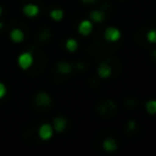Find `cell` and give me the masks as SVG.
Instances as JSON below:
<instances>
[{"label": "cell", "instance_id": "obj_1", "mask_svg": "<svg viewBox=\"0 0 156 156\" xmlns=\"http://www.w3.org/2000/svg\"><path fill=\"white\" fill-rule=\"evenodd\" d=\"M17 63L22 69L29 68L33 63V55L30 52H22L17 58Z\"/></svg>", "mask_w": 156, "mask_h": 156}, {"label": "cell", "instance_id": "obj_2", "mask_svg": "<svg viewBox=\"0 0 156 156\" xmlns=\"http://www.w3.org/2000/svg\"><path fill=\"white\" fill-rule=\"evenodd\" d=\"M104 37L107 41H117L119 40L121 38V30L116 27H107L105 29V33H104Z\"/></svg>", "mask_w": 156, "mask_h": 156}, {"label": "cell", "instance_id": "obj_3", "mask_svg": "<svg viewBox=\"0 0 156 156\" xmlns=\"http://www.w3.org/2000/svg\"><path fill=\"white\" fill-rule=\"evenodd\" d=\"M34 100H35V104H37L38 106H40V107H48V106L51 105V98H50V95H49L48 93H45V91L38 93V94L35 95Z\"/></svg>", "mask_w": 156, "mask_h": 156}, {"label": "cell", "instance_id": "obj_4", "mask_svg": "<svg viewBox=\"0 0 156 156\" xmlns=\"http://www.w3.org/2000/svg\"><path fill=\"white\" fill-rule=\"evenodd\" d=\"M52 133H54V128H52V126H50L49 123L41 124V126L39 127V130H38L39 138H40L41 140H49V139H51Z\"/></svg>", "mask_w": 156, "mask_h": 156}, {"label": "cell", "instance_id": "obj_5", "mask_svg": "<svg viewBox=\"0 0 156 156\" xmlns=\"http://www.w3.org/2000/svg\"><path fill=\"white\" fill-rule=\"evenodd\" d=\"M91 30H93V23L89 21V20H83L80 23H79V26H78V32H79V34H82V35H89L90 33H91Z\"/></svg>", "mask_w": 156, "mask_h": 156}, {"label": "cell", "instance_id": "obj_6", "mask_svg": "<svg viewBox=\"0 0 156 156\" xmlns=\"http://www.w3.org/2000/svg\"><path fill=\"white\" fill-rule=\"evenodd\" d=\"M66 126H67V119H66L63 116H57V117L54 119V127H52V128H54L57 133L63 132L65 128H66Z\"/></svg>", "mask_w": 156, "mask_h": 156}, {"label": "cell", "instance_id": "obj_7", "mask_svg": "<svg viewBox=\"0 0 156 156\" xmlns=\"http://www.w3.org/2000/svg\"><path fill=\"white\" fill-rule=\"evenodd\" d=\"M23 13L27 17H35L39 13V7L37 5H34V4H27L23 7Z\"/></svg>", "mask_w": 156, "mask_h": 156}, {"label": "cell", "instance_id": "obj_8", "mask_svg": "<svg viewBox=\"0 0 156 156\" xmlns=\"http://www.w3.org/2000/svg\"><path fill=\"white\" fill-rule=\"evenodd\" d=\"M10 39H11L13 43H21V41H23V39H24V33H23V30L20 29V28L12 29V30L10 32Z\"/></svg>", "mask_w": 156, "mask_h": 156}, {"label": "cell", "instance_id": "obj_9", "mask_svg": "<svg viewBox=\"0 0 156 156\" xmlns=\"http://www.w3.org/2000/svg\"><path fill=\"white\" fill-rule=\"evenodd\" d=\"M98 73L101 78H108L111 76V66L105 63V62L100 63L98 67Z\"/></svg>", "mask_w": 156, "mask_h": 156}, {"label": "cell", "instance_id": "obj_10", "mask_svg": "<svg viewBox=\"0 0 156 156\" xmlns=\"http://www.w3.org/2000/svg\"><path fill=\"white\" fill-rule=\"evenodd\" d=\"M102 147H104L105 151H107V152H112V151H115V150L117 149V143H116L113 139L108 138V139H105V140H104V143H102Z\"/></svg>", "mask_w": 156, "mask_h": 156}, {"label": "cell", "instance_id": "obj_11", "mask_svg": "<svg viewBox=\"0 0 156 156\" xmlns=\"http://www.w3.org/2000/svg\"><path fill=\"white\" fill-rule=\"evenodd\" d=\"M56 69L62 74H67L72 71V65H69L67 62H58L56 65Z\"/></svg>", "mask_w": 156, "mask_h": 156}, {"label": "cell", "instance_id": "obj_12", "mask_svg": "<svg viewBox=\"0 0 156 156\" xmlns=\"http://www.w3.org/2000/svg\"><path fill=\"white\" fill-rule=\"evenodd\" d=\"M90 18L94 21V22H98V23H101L104 20H105V15L102 11L100 10H94L90 12Z\"/></svg>", "mask_w": 156, "mask_h": 156}, {"label": "cell", "instance_id": "obj_13", "mask_svg": "<svg viewBox=\"0 0 156 156\" xmlns=\"http://www.w3.org/2000/svg\"><path fill=\"white\" fill-rule=\"evenodd\" d=\"M66 49L69 51V52H74L77 49H78V43L76 39L73 38H69L67 41H66Z\"/></svg>", "mask_w": 156, "mask_h": 156}, {"label": "cell", "instance_id": "obj_14", "mask_svg": "<svg viewBox=\"0 0 156 156\" xmlns=\"http://www.w3.org/2000/svg\"><path fill=\"white\" fill-rule=\"evenodd\" d=\"M50 16H51V18L54 21H57L58 22V21H61L63 18V11L61 9H54V10H51Z\"/></svg>", "mask_w": 156, "mask_h": 156}, {"label": "cell", "instance_id": "obj_15", "mask_svg": "<svg viewBox=\"0 0 156 156\" xmlns=\"http://www.w3.org/2000/svg\"><path fill=\"white\" fill-rule=\"evenodd\" d=\"M145 108L146 111L150 113V115H155L156 113V100H150L146 102L145 105Z\"/></svg>", "mask_w": 156, "mask_h": 156}, {"label": "cell", "instance_id": "obj_16", "mask_svg": "<svg viewBox=\"0 0 156 156\" xmlns=\"http://www.w3.org/2000/svg\"><path fill=\"white\" fill-rule=\"evenodd\" d=\"M146 38L150 43H156V29H150L146 34Z\"/></svg>", "mask_w": 156, "mask_h": 156}, {"label": "cell", "instance_id": "obj_17", "mask_svg": "<svg viewBox=\"0 0 156 156\" xmlns=\"http://www.w3.org/2000/svg\"><path fill=\"white\" fill-rule=\"evenodd\" d=\"M5 94H6V87L4 83L0 82V99H2L5 96Z\"/></svg>", "mask_w": 156, "mask_h": 156}, {"label": "cell", "instance_id": "obj_18", "mask_svg": "<svg viewBox=\"0 0 156 156\" xmlns=\"http://www.w3.org/2000/svg\"><path fill=\"white\" fill-rule=\"evenodd\" d=\"M135 127H136V124H135L134 121H129V122L127 123V129H128V130H133Z\"/></svg>", "mask_w": 156, "mask_h": 156}, {"label": "cell", "instance_id": "obj_19", "mask_svg": "<svg viewBox=\"0 0 156 156\" xmlns=\"http://www.w3.org/2000/svg\"><path fill=\"white\" fill-rule=\"evenodd\" d=\"M83 4H87V5H90V4H95L96 0H80Z\"/></svg>", "mask_w": 156, "mask_h": 156}, {"label": "cell", "instance_id": "obj_20", "mask_svg": "<svg viewBox=\"0 0 156 156\" xmlns=\"http://www.w3.org/2000/svg\"><path fill=\"white\" fill-rule=\"evenodd\" d=\"M77 67H79V69H80V71H83V69H84V65H82V63H77Z\"/></svg>", "mask_w": 156, "mask_h": 156}, {"label": "cell", "instance_id": "obj_21", "mask_svg": "<svg viewBox=\"0 0 156 156\" xmlns=\"http://www.w3.org/2000/svg\"><path fill=\"white\" fill-rule=\"evenodd\" d=\"M152 56L156 58V50H154V51H152Z\"/></svg>", "mask_w": 156, "mask_h": 156}, {"label": "cell", "instance_id": "obj_22", "mask_svg": "<svg viewBox=\"0 0 156 156\" xmlns=\"http://www.w3.org/2000/svg\"><path fill=\"white\" fill-rule=\"evenodd\" d=\"M2 15V9H1V6H0V16Z\"/></svg>", "mask_w": 156, "mask_h": 156}, {"label": "cell", "instance_id": "obj_23", "mask_svg": "<svg viewBox=\"0 0 156 156\" xmlns=\"http://www.w3.org/2000/svg\"><path fill=\"white\" fill-rule=\"evenodd\" d=\"M2 28V22H0V29Z\"/></svg>", "mask_w": 156, "mask_h": 156}]
</instances>
